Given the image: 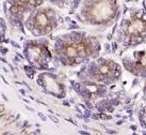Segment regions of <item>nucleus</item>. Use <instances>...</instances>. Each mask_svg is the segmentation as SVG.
<instances>
[{
	"label": "nucleus",
	"instance_id": "nucleus-1",
	"mask_svg": "<svg viewBox=\"0 0 146 135\" xmlns=\"http://www.w3.org/2000/svg\"><path fill=\"white\" fill-rule=\"evenodd\" d=\"M94 46L90 40L79 38L69 40L62 45L60 56L66 63H75L92 55Z\"/></svg>",
	"mask_w": 146,
	"mask_h": 135
},
{
	"label": "nucleus",
	"instance_id": "nucleus-2",
	"mask_svg": "<svg viewBox=\"0 0 146 135\" xmlns=\"http://www.w3.org/2000/svg\"><path fill=\"white\" fill-rule=\"evenodd\" d=\"M85 16L88 21L94 24H105L113 19L116 14V0H91Z\"/></svg>",
	"mask_w": 146,
	"mask_h": 135
},
{
	"label": "nucleus",
	"instance_id": "nucleus-3",
	"mask_svg": "<svg viewBox=\"0 0 146 135\" xmlns=\"http://www.w3.org/2000/svg\"><path fill=\"white\" fill-rule=\"evenodd\" d=\"M124 34L131 42L142 39L146 34V12L140 10L134 13L126 23Z\"/></svg>",
	"mask_w": 146,
	"mask_h": 135
},
{
	"label": "nucleus",
	"instance_id": "nucleus-4",
	"mask_svg": "<svg viewBox=\"0 0 146 135\" xmlns=\"http://www.w3.org/2000/svg\"><path fill=\"white\" fill-rule=\"evenodd\" d=\"M50 11L51 10L40 11L34 15L32 21H30V23L28 21V26L34 27L33 32L44 34V33H48L49 31L52 30L56 19L53 16V13L50 12Z\"/></svg>",
	"mask_w": 146,
	"mask_h": 135
},
{
	"label": "nucleus",
	"instance_id": "nucleus-5",
	"mask_svg": "<svg viewBox=\"0 0 146 135\" xmlns=\"http://www.w3.org/2000/svg\"><path fill=\"white\" fill-rule=\"evenodd\" d=\"M118 71H119V66H117V64H115L112 60L100 59L93 66L92 77L97 82L109 81V79H112L117 75Z\"/></svg>",
	"mask_w": 146,
	"mask_h": 135
},
{
	"label": "nucleus",
	"instance_id": "nucleus-6",
	"mask_svg": "<svg viewBox=\"0 0 146 135\" xmlns=\"http://www.w3.org/2000/svg\"><path fill=\"white\" fill-rule=\"evenodd\" d=\"M46 77H47V83L42 85H44L49 92H51L52 94L61 95L63 92V87L60 85V83H58L52 75H46Z\"/></svg>",
	"mask_w": 146,
	"mask_h": 135
},
{
	"label": "nucleus",
	"instance_id": "nucleus-7",
	"mask_svg": "<svg viewBox=\"0 0 146 135\" xmlns=\"http://www.w3.org/2000/svg\"><path fill=\"white\" fill-rule=\"evenodd\" d=\"M133 70L139 72H146V48L139 53Z\"/></svg>",
	"mask_w": 146,
	"mask_h": 135
},
{
	"label": "nucleus",
	"instance_id": "nucleus-8",
	"mask_svg": "<svg viewBox=\"0 0 146 135\" xmlns=\"http://www.w3.org/2000/svg\"><path fill=\"white\" fill-rule=\"evenodd\" d=\"M143 121L146 124V111H144V114H143Z\"/></svg>",
	"mask_w": 146,
	"mask_h": 135
},
{
	"label": "nucleus",
	"instance_id": "nucleus-9",
	"mask_svg": "<svg viewBox=\"0 0 146 135\" xmlns=\"http://www.w3.org/2000/svg\"><path fill=\"white\" fill-rule=\"evenodd\" d=\"M129 2H134V1H137V0H128Z\"/></svg>",
	"mask_w": 146,
	"mask_h": 135
},
{
	"label": "nucleus",
	"instance_id": "nucleus-10",
	"mask_svg": "<svg viewBox=\"0 0 146 135\" xmlns=\"http://www.w3.org/2000/svg\"><path fill=\"white\" fill-rule=\"evenodd\" d=\"M145 93H146V85H145Z\"/></svg>",
	"mask_w": 146,
	"mask_h": 135
}]
</instances>
